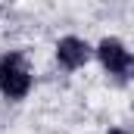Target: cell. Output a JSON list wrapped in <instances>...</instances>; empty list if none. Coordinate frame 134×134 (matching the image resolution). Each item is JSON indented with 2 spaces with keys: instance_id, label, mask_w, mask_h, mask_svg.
<instances>
[{
  "instance_id": "6da1fadb",
  "label": "cell",
  "mask_w": 134,
  "mask_h": 134,
  "mask_svg": "<svg viewBox=\"0 0 134 134\" xmlns=\"http://www.w3.org/2000/svg\"><path fill=\"white\" fill-rule=\"evenodd\" d=\"M31 91V72L19 53H6L0 59V94L9 100H22Z\"/></svg>"
},
{
  "instance_id": "7a4b0ae2",
  "label": "cell",
  "mask_w": 134,
  "mask_h": 134,
  "mask_svg": "<svg viewBox=\"0 0 134 134\" xmlns=\"http://www.w3.org/2000/svg\"><path fill=\"white\" fill-rule=\"evenodd\" d=\"M97 56H100L103 69H106L109 75H115V78H134V56L125 50L122 41H115V37L100 41Z\"/></svg>"
},
{
  "instance_id": "3957f363",
  "label": "cell",
  "mask_w": 134,
  "mask_h": 134,
  "mask_svg": "<svg viewBox=\"0 0 134 134\" xmlns=\"http://www.w3.org/2000/svg\"><path fill=\"white\" fill-rule=\"evenodd\" d=\"M56 59H59V66H66V69H81L91 59V47L81 37H63L56 44Z\"/></svg>"
},
{
  "instance_id": "277c9868",
  "label": "cell",
  "mask_w": 134,
  "mask_h": 134,
  "mask_svg": "<svg viewBox=\"0 0 134 134\" xmlns=\"http://www.w3.org/2000/svg\"><path fill=\"white\" fill-rule=\"evenodd\" d=\"M109 134H128V131H122V128H115V131H109Z\"/></svg>"
}]
</instances>
